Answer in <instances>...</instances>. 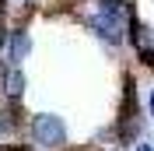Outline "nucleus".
<instances>
[{
	"mask_svg": "<svg viewBox=\"0 0 154 151\" xmlns=\"http://www.w3.org/2000/svg\"><path fill=\"white\" fill-rule=\"evenodd\" d=\"M91 28L95 35H102L109 46H119L126 39V28H130V18L123 14H112V11H95V18H91Z\"/></svg>",
	"mask_w": 154,
	"mask_h": 151,
	"instance_id": "f03ea898",
	"label": "nucleus"
},
{
	"mask_svg": "<svg viewBox=\"0 0 154 151\" xmlns=\"http://www.w3.org/2000/svg\"><path fill=\"white\" fill-rule=\"evenodd\" d=\"M0 92H4L7 102H21V95H25V74H21V67H4Z\"/></svg>",
	"mask_w": 154,
	"mask_h": 151,
	"instance_id": "20e7f679",
	"label": "nucleus"
},
{
	"mask_svg": "<svg viewBox=\"0 0 154 151\" xmlns=\"http://www.w3.org/2000/svg\"><path fill=\"white\" fill-rule=\"evenodd\" d=\"M0 53H4V28H0Z\"/></svg>",
	"mask_w": 154,
	"mask_h": 151,
	"instance_id": "0eeeda50",
	"label": "nucleus"
},
{
	"mask_svg": "<svg viewBox=\"0 0 154 151\" xmlns=\"http://www.w3.org/2000/svg\"><path fill=\"white\" fill-rule=\"evenodd\" d=\"M137 151H154V148H151V144H140V148H137Z\"/></svg>",
	"mask_w": 154,
	"mask_h": 151,
	"instance_id": "423d86ee",
	"label": "nucleus"
},
{
	"mask_svg": "<svg viewBox=\"0 0 154 151\" xmlns=\"http://www.w3.org/2000/svg\"><path fill=\"white\" fill-rule=\"evenodd\" d=\"M151 116H154V95H151Z\"/></svg>",
	"mask_w": 154,
	"mask_h": 151,
	"instance_id": "1a4fd4ad",
	"label": "nucleus"
},
{
	"mask_svg": "<svg viewBox=\"0 0 154 151\" xmlns=\"http://www.w3.org/2000/svg\"><path fill=\"white\" fill-rule=\"evenodd\" d=\"M4 7H7V0H0V14H4Z\"/></svg>",
	"mask_w": 154,
	"mask_h": 151,
	"instance_id": "6e6552de",
	"label": "nucleus"
},
{
	"mask_svg": "<svg viewBox=\"0 0 154 151\" xmlns=\"http://www.w3.org/2000/svg\"><path fill=\"white\" fill-rule=\"evenodd\" d=\"M32 49V35L25 28H11V35L4 39V60H7V67H21V60L28 56Z\"/></svg>",
	"mask_w": 154,
	"mask_h": 151,
	"instance_id": "7ed1b4c3",
	"label": "nucleus"
},
{
	"mask_svg": "<svg viewBox=\"0 0 154 151\" xmlns=\"http://www.w3.org/2000/svg\"><path fill=\"white\" fill-rule=\"evenodd\" d=\"M28 133H32V141H35L38 148H63V144H67V123L60 120V116H53V113L32 116Z\"/></svg>",
	"mask_w": 154,
	"mask_h": 151,
	"instance_id": "f257e3e1",
	"label": "nucleus"
},
{
	"mask_svg": "<svg viewBox=\"0 0 154 151\" xmlns=\"http://www.w3.org/2000/svg\"><path fill=\"white\" fill-rule=\"evenodd\" d=\"M14 130H21V109H18V102H7L0 109V133L7 137Z\"/></svg>",
	"mask_w": 154,
	"mask_h": 151,
	"instance_id": "39448f33",
	"label": "nucleus"
}]
</instances>
